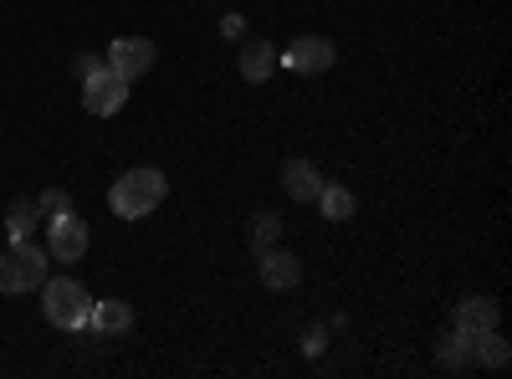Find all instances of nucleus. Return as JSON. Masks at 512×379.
I'll list each match as a JSON object with an SVG mask.
<instances>
[{"label": "nucleus", "mask_w": 512, "mask_h": 379, "mask_svg": "<svg viewBox=\"0 0 512 379\" xmlns=\"http://www.w3.org/2000/svg\"><path fill=\"white\" fill-rule=\"evenodd\" d=\"M41 221V210H36V200H11V210H6V226H11V241H21V236H31V226Z\"/></svg>", "instance_id": "16"}, {"label": "nucleus", "mask_w": 512, "mask_h": 379, "mask_svg": "<svg viewBox=\"0 0 512 379\" xmlns=\"http://www.w3.org/2000/svg\"><path fill=\"white\" fill-rule=\"evenodd\" d=\"M497 318H502L497 298H466V303H456V328H466V333H487V328H497Z\"/></svg>", "instance_id": "11"}, {"label": "nucleus", "mask_w": 512, "mask_h": 379, "mask_svg": "<svg viewBox=\"0 0 512 379\" xmlns=\"http://www.w3.org/2000/svg\"><path fill=\"white\" fill-rule=\"evenodd\" d=\"M154 57H159V52H154V41H149V36H118L103 62H108L123 82H134V77L154 72Z\"/></svg>", "instance_id": "6"}, {"label": "nucleus", "mask_w": 512, "mask_h": 379, "mask_svg": "<svg viewBox=\"0 0 512 379\" xmlns=\"http://www.w3.org/2000/svg\"><path fill=\"white\" fill-rule=\"evenodd\" d=\"M472 339H477V333H466V328L441 333V339H436V364L441 369H466V364H472Z\"/></svg>", "instance_id": "13"}, {"label": "nucleus", "mask_w": 512, "mask_h": 379, "mask_svg": "<svg viewBox=\"0 0 512 379\" xmlns=\"http://www.w3.org/2000/svg\"><path fill=\"white\" fill-rule=\"evenodd\" d=\"M98 67H108V62H103V57H98V52H82V57H77V62H72V72H77V82H82V77H93V72H98Z\"/></svg>", "instance_id": "19"}, {"label": "nucleus", "mask_w": 512, "mask_h": 379, "mask_svg": "<svg viewBox=\"0 0 512 379\" xmlns=\"http://www.w3.org/2000/svg\"><path fill=\"white\" fill-rule=\"evenodd\" d=\"M36 210H41V216H62V210H72V200L62 195V190H47V195H36Z\"/></svg>", "instance_id": "18"}, {"label": "nucleus", "mask_w": 512, "mask_h": 379, "mask_svg": "<svg viewBox=\"0 0 512 379\" xmlns=\"http://www.w3.org/2000/svg\"><path fill=\"white\" fill-rule=\"evenodd\" d=\"M82 251H88V221H82L77 210H62V216H52L47 257H52V262H82Z\"/></svg>", "instance_id": "5"}, {"label": "nucleus", "mask_w": 512, "mask_h": 379, "mask_svg": "<svg viewBox=\"0 0 512 379\" xmlns=\"http://www.w3.org/2000/svg\"><path fill=\"white\" fill-rule=\"evenodd\" d=\"M277 62L292 67V72H328V67L338 62V52H333V41H328V36H297Z\"/></svg>", "instance_id": "7"}, {"label": "nucleus", "mask_w": 512, "mask_h": 379, "mask_svg": "<svg viewBox=\"0 0 512 379\" xmlns=\"http://www.w3.org/2000/svg\"><path fill=\"white\" fill-rule=\"evenodd\" d=\"M88 328H93V333H108V339H113V333H128V328H134V308H128V303H118V298H108V303H93V313H88Z\"/></svg>", "instance_id": "12"}, {"label": "nucleus", "mask_w": 512, "mask_h": 379, "mask_svg": "<svg viewBox=\"0 0 512 379\" xmlns=\"http://www.w3.org/2000/svg\"><path fill=\"white\" fill-rule=\"evenodd\" d=\"M47 277H52V257L31 236H21V241L6 246V257H0V292H6V298L41 292V282H47Z\"/></svg>", "instance_id": "1"}, {"label": "nucleus", "mask_w": 512, "mask_h": 379, "mask_svg": "<svg viewBox=\"0 0 512 379\" xmlns=\"http://www.w3.org/2000/svg\"><path fill=\"white\" fill-rule=\"evenodd\" d=\"M241 26H246V16H236V11H231V16L221 21V36H231V41H236V36H241Z\"/></svg>", "instance_id": "21"}, {"label": "nucleus", "mask_w": 512, "mask_h": 379, "mask_svg": "<svg viewBox=\"0 0 512 379\" xmlns=\"http://www.w3.org/2000/svg\"><path fill=\"white\" fill-rule=\"evenodd\" d=\"M123 103H128V82L113 67H98L93 77H82V108L88 113L113 118V113H123Z\"/></svg>", "instance_id": "4"}, {"label": "nucleus", "mask_w": 512, "mask_h": 379, "mask_svg": "<svg viewBox=\"0 0 512 379\" xmlns=\"http://www.w3.org/2000/svg\"><path fill=\"white\" fill-rule=\"evenodd\" d=\"M262 257V282L272 287V292H287V287H297L303 282V262L292 257V251H282V246H267V251H256Z\"/></svg>", "instance_id": "8"}, {"label": "nucleus", "mask_w": 512, "mask_h": 379, "mask_svg": "<svg viewBox=\"0 0 512 379\" xmlns=\"http://www.w3.org/2000/svg\"><path fill=\"white\" fill-rule=\"evenodd\" d=\"M277 231H282V221L272 216V210H262V216L251 221V246H256V251H267V246H277Z\"/></svg>", "instance_id": "17"}, {"label": "nucleus", "mask_w": 512, "mask_h": 379, "mask_svg": "<svg viewBox=\"0 0 512 379\" xmlns=\"http://www.w3.org/2000/svg\"><path fill=\"white\" fill-rule=\"evenodd\" d=\"M282 190L292 195V200H318V190H323V175H318V164H308V159H287L282 164Z\"/></svg>", "instance_id": "9"}, {"label": "nucleus", "mask_w": 512, "mask_h": 379, "mask_svg": "<svg viewBox=\"0 0 512 379\" xmlns=\"http://www.w3.org/2000/svg\"><path fill=\"white\" fill-rule=\"evenodd\" d=\"M164 190H169V180L144 164V170H128V175H118V180H113L108 205H113V216H118V221H144L149 210L164 200Z\"/></svg>", "instance_id": "3"}, {"label": "nucleus", "mask_w": 512, "mask_h": 379, "mask_svg": "<svg viewBox=\"0 0 512 379\" xmlns=\"http://www.w3.org/2000/svg\"><path fill=\"white\" fill-rule=\"evenodd\" d=\"M472 359L487 364V369H502L512 359V349H507V339H502L497 328H487V333H477V339H472Z\"/></svg>", "instance_id": "14"}, {"label": "nucleus", "mask_w": 512, "mask_h": 379, "mask_svg": "<svg viewBox=\"0 0 512 379\" xmlns=\"http://www.w3.org/2000/svg\"><path fill=\"white\" fill-rule=\"evenodd\" d=\"M41 313L62 333H82L88 328V313H93V298L77 277H47L41 282Z\"/></svg>", "instance_id": "2"}, {"label": "nucleus", "mask_w": 512, "mask_h": 379, "mask_svg": "<svg viewBox=\"0 0 512 379\" xmlns=\"http://www.w3.org/2000/svg\"><path fill=\"white\" fill-rule=\"evenodd\" d=\"M272 67H277V47H272V41H246V47L236 52V72L246 82H267Z\"/></svg>", "instance_id": "10"}, {"label": "nucleus", "mask_w": 512, "mask_h": 379, "mask_svg": "<svg viewBox=\"0 0 512 379\" xmlns=\"http://www.w3.org/2000/svg\"><path fill=\"white\" fill-rule=\"evenodd\" d=\"M323 344H328L323 328H308V333H303V349H308V354H323Z\"/></svg>", "instance_id": "20"}, {"label": "nucleus", "mask_w": 512, "mask_h": 379, "mask_svg": "<svg viewBox=\"0 0 512 379\" xmlns=\"http://www.w3.org/2000/svg\"><path fill=\"white\" fill-rule=\"evenodd\" d=\"M318 210H323V221H349L354 216V195L344 185H323L318 190Z\"/></svg>", "instance_id": "15"}]
</instances>
